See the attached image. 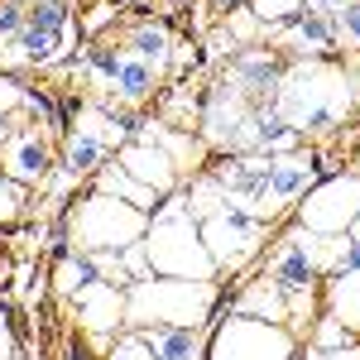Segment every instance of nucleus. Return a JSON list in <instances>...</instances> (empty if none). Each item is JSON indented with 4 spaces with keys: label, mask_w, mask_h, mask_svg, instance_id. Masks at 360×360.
Here are the masks:
<instances>
[{
    "label": "nucleus",
    "mask_w": 360,
    "mask_h": 360,
    "mask_svg": "<svg viewBox=\"0 0 360 360\" xmlns=\"http://www.w3.org/2000/svg\"><path fill=\"white\" fill-rule=\"evenodd\" d=\"M207 5H212V10H217V15H231V10H240V5H245V0H207Z\"/></svg>",
    "instance_id": "obj_38"
},
{
    "label": "nucleus",
    "mask_w": 360,
    "mask_h": 360,
    "mask_svg": "<svg viewBox=\"0 0 360 360\" xmlns=\"http://www.w3.org/2000/svg\"><path fill=\"white\" fill-rule=\"evenodd\" d=\"M0 360H15V341H10V322H5V307H0Z\"/></svg>",
    "instance_id": "obj_37"
},
{
    "label": "nucleus",
    "mask_w": 360,
    "mask_h": 360,
    "mask_svg": "<svg viewBox=\"0 0 360 360\" xmlns=\"http://www.w3.org/2000/svg\"><path fill=\"white\" fill-rule=\"evenodd\" d=\"M293 149H303V135L274 106H259L255 111V154H293Z\"/></svg>",
    "instance_id": "obj_22"
},
{
    "label": "nucleus",
    "mask_w": 360,
    "mask_h": 360,
    "mask_svg": "<svg viewBox=\"0 0 360 360\" xmlns=\"http://www.w3.org/2000/svg\"><path fill=\"white\" fill-rule=\"evenodd\" d=\"M245 10L264 29H274V25H288V20L303 10V0H245Z\"/></svg>",
    "instance_id": "obj_26"
},
{
    "label": "nucleus",
    "mask_w": 360,
    "mask_h": 360,
    "mask_svg": "<svg viewBox=\"0 0 360 360\" xmlns=\"http://www.w3.org/2000/svg\"><path fill=\"white\" fill-rule=\"evenodd\" d=\"M255 101L245 91L217 77L202 96V111H197V135L212 154H255Z\"/></svg>",
    "instance_id": "obj_5"
},
{
    "label": "nucleus",
    "mask_w": 360,
    "mask_h": 360,
    "mask_svg": "<svg viewBox=\"0 0 360 360\" xmlns=\"http://www.w3.org/2000/svg\"><path fill=\"white\" fill-rule=\"evenodd\" d=\"M360 212V173H332V178H317L298 202H293V217L303 231L317 236H346L351 221Z\"/></svg>",
    "instance_id": "obj_9"
},
{
    "label": "nucleus",
    "mask_w": 360,
    "mask_h": 360,
    "mask_svg": "<svg viewBox=\"0 0 360 360\" xmlns=\"http://www.w3.org/2000/svg\"><path fill=\"white\" fill-rule=\"evenodd\" d=\"M77 303V322H82V332L101 346V351H111V341L125 332V288L120 283H91L82 298H72Z\"/></svg>",
    "instance_id": "obj_12"
},
{
    "label": "nucleus",
    "mask_w": 360,
    "mask_h": 360,
    "mask_svg": "<svg viewBox=\"0 0 360 360\" xmlns=\"http://www.w3.org/2000/svg\"><path fill=\"white\" fill-rule=\"evenodd\" d=\"M154 86H159V72H154L149 63H139V58L125 53V58H120V72H115L111 86H106V101L135 111L139 101H149V96H154Z\"/></svg>",
    "instance_id": "obj_16"
},
{
    "label": "nucleus",
    "mask_w": 360,
    "mask_h": 360,
    "mask_svg": "<svg viewBox=\"0 0 360 360\" xmlns=\"http://www.w3.org/2000/svg\"><path fill=\"white\" fill-rule=\"evenodd\" d=\"M298 360H360V346H341V351H317V346H307Z\"/></svg>",
    "instance_id": "obj_35"
},
{
    "label": "nucleus",
    "mask_w": 360,
    "mask_h": 360,
    "mask_svg": "<svg viewBox=\"0 0 360 360\" xmlns=\"http://www.w3.org/2000/svg\"><path fill=\"white\" fill-rule=\"evenodd\" d=\"M351 240H360V212H356V221H351V231H346Z\"/></svg>",
    "instance_id": "obj_40"
},
{
    "label": "nucleus",
    "mask_w": 360,
    "mask_h": 360,
    "mask_svg": "<svg viewBox=\"0 0 360 360\" xmlns=\"http://www.w3.org/2000/svg\"><path fill=\"white\" fill-rule=\"evenodd\" d=\"M15 135V125H10V115H0V149H5V139Z\"/></svg>",
    "instance_id": "obj_39"
},
{
    "label": "nucleus",
    "mask_w": 360,
    "mask_h": 360,
    "mask_svg": "<svg viewBox=\"0 0 360 360\" xmlns=\"http://www.w3.org/2000/svg\"><path fill=\"white\" fill-rule=\"evenodd\" d=\"M25 202H29V188H20L15 178L0 173V226H15L25 217Z\"/></svg>",
    "instance_id": "obj_29"
},
{
    "label": "nucleus",
    "mask_w": 360,
    "mask_h": 360,
    "mask_svg": "<svg viewBox=\"0 0 360 360\" xmlns=\"http://www.w3.org/2000/svg\"><path fill=\"white\" fill-rule=\"evenodd\" d=\"M322 303L351 336H360V269L356 274H327L322 278Z\"/></svg>",
    "instance_id": "obj_19"
},
{
    "label": "nucleus",
    "mask_w": 360,
    "mask_h": 360,
    "mask_svg": "<svg viewBox=\"0 0 360 360\" xmlns=\"http://www.w3.org/2000/svg\"><path fill=\"white\" fill-rule=\"evenodd\" d=\"M120 269H125V278H130V283L149 278V255H144V240H135V245L120 250Z\"/></svg>",
    "instance_id": "obj_33"
},
{
    "label": "nucleus",
    "mask_w": 360,
    "mask_h": 360,
    "mask_svg": "<svg viewBox=\"0 0 360 360\" xmlns=\"http://www.w3.org/2000/svg\"><path fill=\"white\" fill-rule=\"evenodd\" d=\"M346 5H356V0H303V10H312V15H327V20H332V15H341Z\"/></svg>",
    "instance_id": "obj_36"
},
{
    "label": "nucleus",
    "mask_w": 360,
    "mask_h": 360,
    "mask_svg": "<svg viewBox=\"0 0 360 360\" xmlns=\"http://www.w3.org/2000/svg\"><path fill=\"white\" fill-rule=\"evenodd\" d=\"M96 193H106V197H120V202H130V207H139V212H149L154 217V207L164 202V197L154 193V188H144V183H135L130 173L120 164H106L101 173H96V183H91Z\"/></svg>",
    "instance_id": "obj_23"
},
{
    "label": "nucleus",
    "mask_w": 360,
    "mask_h": 360,
    "mask_svg": "<svg viewBox=\"0 0 360 360\" xmlns=\"http://www.w3.org/2000/svg\"><path fill=\"white\" fill-rule=\"evenodd\" d=\"M106 159H111V149L96 135H86V130L63 135V178H91V173L106 168Z\"/></svg>",
    "instance_id": "obj_20"
},
{
    "label": "nucleus",
    "mask_w": 360,
    "mask_h": 360,
    "mask_svg": "<svg viewBox=\"0 0 360 360\" xmlns=\"http://www.w3.org/2000/svg\"><path fill=\"white\" fill-rule=\"evenodd\" d=\"M77 20L68 10V0H34L25 10V34L15 44L20 68H53L63 53H72L77 44Z\"/></svg>",
    "instance_id": "obj_7"
},
{
    "label": "nucleus",
    "mask_w": 360,
    "mask_h": 360,
    "mask_svg": "<svg viewBox=\"0 0 360 360\" xmlns=\"http://www.w3.org/2000/svg\"><path fill=\"white\" fill-rule=\"evenodd\" d=\"M115 20H120V10H115L111 0H96V5L86 10V20H82V25H77V34H82L86 44H96V34H101V29H106V25H115Z\"/></svg>",
    "instance_id": "obj_30"
},
{
    "label": "nucleus",
    "mask_w": 360,
    "mask_h": 360,
    "mask_svg": "<svg viewBox=\"0 0 360 360\" xmlns=\"http://www.w3.org/2000/svg\"><path fill=\"white\" fill-rule=\"evenodd\" d=\"M130 58H139V63H149L159 77H164L168 58H173V34H168L159 20H139V25L125 29V44H120Z\"/></svg>",
    "instance_id": "obj_18"
},
{
    "label": "nucleus",
    "mask_w": 360,
    "mask_h": 360,
    "mask_svg": "<svg viewBox=\"0 0 360 360\" xmlns=\"http://www.w3.org/2000/svg\"><path fill=\"white\" fill-rule=\"evenodd\" d=\"M106 360H154V351L144 346V336H139V332H120V336L111 341Z\"/></svg>",
    "instance_id": "obj_32"
},
{
    "label": "nucleus",
    "mask_w": 360,
    "mask_h": 360,
    "mask_svg": "<svg viewBox=\"0 0 360 360\" xmlns=\"http://www.w3.org/2000/svg\"><path fill=\"white\" fill-rule=\"evenodd\" d=\"M144 255H149V274L159 278H197V283L217 278V264L202 245V226L193 217H149Z\"/></svg>",
    "instance_id": "obj_4"
},
{
    "label": "nucleus",
    "mask_w": 360,
    "mask_h": 360,
    "mask_svg": "<svg viewBox=\"0 0 360 360\" xmlns=\"http://www.w3.org/2000/svg\"><path fill=\"white\" fill-rule=\"evenodd\" d=\"M298 356V336L278 322L259 317H221L217 332L207 341V360H293Z\"/></svg>",
    "instance_id": "obj_6"
},
{
    "label": "nucleus",
    "mask_w": 360,
    "mask_h": 360,
    "mask_svg": "<svg viewBox=\"0 0 360 360\" xmlns=\"http://www.w3.org/2000/svg\"><path fill=\"white\" fill-rule=\"evenodd\" d=\"M293 360H298V356H293Z\"/></svg>",
    "instance_id": "obj_42"
},
{
    "label": "nucleus",
    "mask_w": 360,
    "mask_h": 360,
    "mask_svg": "<svg viewBox=\"0 0 360 360\" xmlns=\"http://www.w3.org/2000/svg\"><path fill=\"white\" fill-rule=\"evenodd\" d=\"M356 173H360V168H356Z\"/></svg>",
    "instance_id": "obj_43"
},
{
    "label": "nucleus",
    "mask_w": 360,
    "mask_h": 360,
    "mask_svg": "<svg viewBox=\"0 0 360 360\" xmlns=\"http://www.w3.org/2000/svg\"><path fill=\"white\" fill-rule=\"evenodd\" d=\"M356 91H360L356 68H341L332 58H307V63H288V72L274 91V111L303 139H317L332 135L356 111Z\"/></svg>",
    "instance_id": "obj_1"
},
{
    "label": "nucleus",
    "mask_w": 360,
    "mask_h": 360,
    "mask_svg": "<svg viewBox=\"0 0 360 360\" xmlns=\"http://www.w3.org/2000/svg\"><path fill=\"white\" fill-rule=\"evenodd\" d=\"M221 303L217 278L197 283V278H139L125 288V332L144 327H202L212 322V312Z\"/></svg>",
    "instance_id": "obj_2"
},
{
    "label": "nucleus",
    "mask_w": 360,
    "mask_h": 360,
    "mask_svg": "<svg viewBox=\"0 0 360 360\" xmlns=\"http://www.w3.org/2000/svg\"><path fill=\"white\" fill-rule=\"evenodd\" d=\"M264 44H269V49H278V53H293V63H307V58L336 53L332 20H327V15H312V10H298L288 25L264 29Z\"/></svg>",
    "instance_id": "obj_13"
},
{
    "label": "nucleus",
    "mask_w": 360,
    "mask_h": 360,
    "mask_svg": "<svg viewBox=\"0 0 360 360\" xmlns=\"http://www.w3.org/2000/svg\"><path fill=\"white\" fill-rule=\"evenodd\" d=\"M307 346H317V351H341V346H356V336L346 332L332 312H322V317L312 322V332H307Z\"/></svg>",
    "instance_id": "obj_25"
},
{
    "label": "nucleus",
    "mask_w": 360,
    "mask_h": 360,
    "mask_svg": "<svg viewBox=\"0 0 360 360\" xmlns=\"http://www.w3.org/2000/svg\"><path fill=\"white\" fill-rule=\"evenodd\" d=\"M231 312H236V317H259V322H278V327H288V303H283V293H278L264 274H259L245 293L236 298Z\"/></svg>",
    "instance_id": "obj_21"
},
{
    "label": "nucleus",
    "mask_w": 360,
    "mask_h": 360,
    "mask_svg": "<svg viewBox=\"0 0 360 360\" xmlns=\"http://www.w3.org/2000/svg\"><path fill=\"white\" fill-rule=\"evenodd\" d=\"M139 139H154L168 159H173L178 178L193 173V168H202V159L212 154V149L202 144V135H193V130H168L164 120H139Z\"/></svg>",
    "instance_id": "obj_15"
},
{
    "label": "nucleus",
    "mask_w": 360,
    "mask_h": 360,
    "mask_svg": "<svg viewBox=\"0 0 360 360\" xmlns=\"http://www.w3.org/2000/svg\"><path fill=\"white\" fill-rule=\"evenodd\" d=\"M139 336L154 351V360H207L202 327H144Z\"/></svg>",
    "instance_id": "obj_17"
},
{
    "label": "nucleus",
    "mask_w": 360,
    "mask_h": 360,
    "mask_svg": "<svg viewBox=\"0 0 360 360\" xmlns=\"http://www.w3.org/2000/svg\"><path fill=\"white\" fill-rule=\"evenodd\" d=\"M25 96H29V86L15 77V72H0V115H15L25 111Z\"/></svg>",
    "instance_id": "obj_31"
},
{
    "label": "nucleus",
    "mask_w": 360,
    "mask_h": 360,
    "mask_svg": "<svg viewBox=\"0 0 360 360\" xmlns=\"http://www.w3.org/2000/svg\"><path fill=\"white\" fill-rule=\"evenodd\" d=\"M360 269V240L341 236L336 240V255H332V274H356Z\"/></svg>",
    "instance_id": "obj_34"
},
{
    "label": "nucleus",
    "mask_w": 360,
    "mask_h": 360,
    "mask_svg": "<svg viewBox=\"0 0 360 360\" xmlns=\"http://www.w3.org/2000/svg\"><path fill=\"white\" fill-rule=\"evenodd\" d=\"M283 72H288V58L278 49H269V44H255V49H236L231 53L221 77L236 91H245L255 106H274V91L283 82Z\"/></svg>",
    "instance_id": "obj_10"
},
{
    "label": "nucleus",
    "mask_w": 360,
    "mask_h": 360,
    "mask_svg": "<svg viewBox=\"0 0 360 360\" xmlns=\"http://www.w3.org/2000/svg\"><path fill=\"white\" fill-rule=\"evenodd\" d=\"M332 39H336V49L360 53V0H356V5H346L341 15H332Z\"/></svg>",
    "instance_id": "obj_28"
},
{
    "label": "nucleus",
    "mask_w": 360,
    "mask_h": 360,
    "mask_svg": "<svg viewBox=\"0 0 360 360\" xmlns=\"http://www.w3.org/2000/svg\"><path fill=\"white\" fill-rule=\"evenodd\" d=\"M197 226H202V245L212 255L217 274H240L250 259H259V250L269 240V226L255 221L240 207H221L217 217H207V221H197Z\"/></svg>",
    "instance_id": "obj_8"
},
{
    "label": "nucleus",
    "mask_w": 360,
    "mask_h": 360,
    "mask_svg": "<svg viewBox=\"0 0 360 360\" xmlns=\"http://www.w3.org/2000/svg\"><path fill=\"white\" fill-rule=\"evenodd\" d=\"M53 168H58L53 139L44 135V130H34V125L15 130V135L5 139V149H0V173L15 178L20 188H44Z\"/></svg>",
    "instance_id": "obj_11"
},
{
    "label": "nucleus",
    "mask_w": 360,
    "mask_h": 360,
    "mask_svg": "<svg viewBox=\"0 0 360 360\" xmlns=\"http://www.w3.org/2000/svg\"><path fill=\"white\" fill-rule=\"evenodd\" d=\"M20 5H34V0H20Z\"/></svg>",
    "instance_id": "obj_41"
},
{
    "label": "nucleus",
    "mask_w": 360,
    "mask_h": 360,
    "mask_svg": "<svg viewBox=\"0 0 360 360\" xmlns=\"http://www.w3.org/2000/svg\"><path fill=\"white\" fill-rule=\"evenodd\" d=\"M149 231V212H139L120 197H106V193H91L82 202H72L68 212V245L82 250V255H106V250H125L144 240Z\"/></svg>",
    "instance_id": "obj_3"
},
{
    "label": "nucleus",
    "mask_w": 360,
    "mask_h": 360,
    "mask_svg": "<svg viewBox=\"0 0 360 360\" xmlns=\"http://www.w3.org/2000/svg\"><path fill=\"white\" fill-rule=\"evenodd\" d=\"M226 34L236 39V49H255V44L264 39V25L250 15L245 5H240V10H231V15H226Z\"/></svg>",
    "instance_id": "obj_27"
},
{
    "label": "nucleus",
    "mask_w": 360,
    "mask_h": 360,
    "mask_svg": "<svg viewBox=\"0 0 360 360\" xmlns=\"http://www.w3.org/2000/svg\"><path fill=\"white\" fill-rule=\"evenodd\" d=\"M115 164L125 168L135 183H144V188H154L159 197L178 193V168H173V159H168L164 149L154 144V139H130V144H120L115 149Z\"/></svg>",
    "instance_id": "obj_14"
},
{
    "label": "nucleus",
    "mask_w": 360,
    "mask_h": 360,
    "mask_svg": "<svg viewBox=\"0 0 360 360\" xmlns=\"http://www.w3.org/2000/svg\"><path fill=\"white\" fill-rule=\"evenodd\" d=\"M91 283H101V269H96V259L82 255V250H68V255H58L53 264V288L63 298H82Z\"/></svg>",
    "instance_id": "obj_24"
}]
</instances>
